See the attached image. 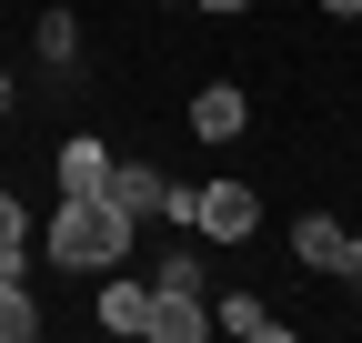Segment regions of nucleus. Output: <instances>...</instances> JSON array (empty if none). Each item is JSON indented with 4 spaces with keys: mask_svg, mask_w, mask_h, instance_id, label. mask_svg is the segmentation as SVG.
Listing matches in <instances>:
<instances>
[{
    "mask_svg": "<svg viewBox=\"0 0 362 343\" xmlns=\"http://www.w3.org/2000/svg\"><path fill=\"white\" fill-rule=\"evenodd\" d=\"M292 252H302V273H342V283H362V232H342L332 212H302V223H292Z\"/></svg>",
    "mask_w": 362,
    "mask_h": 343,
    "instance_id": "2",
    "label": "nucleus"
},
{
    "mask_svg": "<svg viewBox=\"0 0 362 343\" xmlns=\"http://www.w3.org/2000/svg\"><path fill=\"white\" fill-rule=\"evenodd\" d=\"M322 11H332V21H362V0H322Z\"/></svg>",
    "mask_w": 362,
    "mask_h": 343,
    "instance_id": "14",
    "label": "nucleus"
},
{
    "mask_svg": "<svg viewBox=\"0 0 362 343\" xmlns=\"http://www.w3.org/2000/svg\"><path fill=\"white\" fill-rule=\"evenodd\" d=\"M30 252H40V232H0V273H21Z\"/></svg>",
    "mask_w": 362,
    "mask_h": 343,
    "instance_id": "13",
    "label": "nucleus"
},
{
    "mask_svg": "<svg viewBox=\"0 0 362 343\" xmlns=\"http://www.w3.org/2000/svg\"><path fill=\"white\" fill-rule=\"evenodd\" d=\"M101 333H151V283L101 273Z\"/></svg>",
    "mask_w": 362,
    "mask_h": 343,
    "instance_id": "9",
    "label": "nucleus"
},
{
    "mask_svg": "<svg viewBox=\"0 0 362 343\" xmlns=\"http://www.w3.org/2000/svg\"><path fill=\"white\" fill-rule=\"evenodd\" d=\"M111 162H121V152H111L101 132H71V142L51 152V182H61V202H90V192L111 182Z\"/></svg>",
    "mask_w": 362,
    "mask_h": 343,
    "instance_id": "4",
    "label": "nucleus"
},
{
    "mask_svg": "<svg viewBox=\"0 0 362 343\" xmlns=\"http://www.w3.org/2000/svg\"><path fill=\"white\" fill-rule=\"evenodd\" d=\"M242 121H252L242 81H202V91H192V132L202 142H242Z\"/></svg>",
    "mask_w": 362,
    "mask_h": 343,
    "instance_id": "6",
    "label": "nucleus"
},
{
    "mask_svg": "<svg viewBox=\"0 0 362 343\" xmlns=\"http://www.w3.org/2000/svg\"><path fill=\"white\" fill-rule=\"evenodd\" d=\"M11 101H21V81H11V71H0V111H11Z\"/></svg>",
    "mask_w": 362,
    "mask_h": 343,
    "instance_id": "16",
    "label": "nucleus"
},
{
    "mask_svg": "<svg viewBox=\"0 0 362 343\" xmlns=\"http://www.w3.org/2000/svg\"><path fill=\"white\" fill-rule=\"evenodd\" d=\"M40 61H51V71H61V61H81V21H71V11L40 21Z\"/></svg>",
    "mask_w": 362,
    "mask_h": 343,
    "instance_id": "11",
    "label": "nucleus"
},
{
    "mask_svg": "<svg viewBox=\"0 0 362 343\" xmlns=\"http://www.w3.org/2000/svg\"><path fill=\"white\" fill-rule=\"evenodd\" d=\"M211 333V293H151V343H202Z\"/></svg>",
    "mask_w": 362,
    "mask_h": 343,
    "instance_id": "7",
    "label": "nucleus"
},
{
    "mask_svg": "<svg viewBox=\"0 0 362 343\" xmlns=\"http://www.w3.org/2000/svg\"><path fill=\"white\" fill-rule=\"evenodd\" d=\"M131 242H141V223H131L111 192H90V202H61L51 223H40V263L51 273H111Z\"/></svg>",
    "mask_w": 362,
    "mask_h": 343,
    "instance_id": "1",
    "label": "nucleus"
},
{
    "mask_svg": "<svg viewBox=\"0 0 362 343\" xmlns=\"http://www.w3.org/2000/svg\"><path fill=\"white\" fill-rule=\"evenodd\" d=\"M40 333V303H30V283L21 273H0V343H30Z\"/></svg>",
    "mask_w": 362,
    "mask_h": 343,
    "instance_id": "10",
    "label": "nucleus"
},
{
    "mask_svg": "<svg viewBox=\"0 0 362 343\" xmlns=\"http://www.w3.org/2000/svg\"><path fill=\"white\" fill-rule=\"evenodd\" d=\"M161 11H171V0H161Z\"/></svg>",
    "mask_w": 362,
    "mask_h": 343,
    "instance_id": "17",
    "label": "nucleus"
},
{
    "mask_svg": "<svg viewBox=\"0 0 362 343\" xmlns=\"http://www.w3.org/2000/svg\"><path fill=\"white\" fill-rule=\"evenodd\" d=\"M192 232H211V242H252V232H262V192H252V182H202Z\"/></svg>",
    "mask_w": 362,
    "mask_h": 343,
    "instance_id": "3",
    "label": "nucleus"
},
{
    "mask_svg": "<svg viewBox=\"0 0 362 343\" xmlns=\"http://www.w3.org/2000/svg\"><path fill=\"white\" fill-rule=\"evenodd\" d=\"M192 11H252V0H192Z\"/></svg>",
    "mask_w": 362,
    "mask_h": 343,
    "instance_id": "15",
    "label": "nucleus"
},
{
    "mask_svg": "<svg viewBox=\"0 0 362 343\" xmlns=\"http://www.w3.org/2000/svg\"><path fill=\"white\" fill-rule=\"evenodd\" d=\"M211 323H221V333H242V343H292V323L272 313L262 293H221V303H211Z\"/></svg>",
    "mask_w": 362,
    "mask_h": 343,
    "instance_id": "8",
    "label": "nucleus"
},
{
    "mask_svg": "<svg viewBox=\"0 0 362 343\" xmlns=\"http://www.w3.org/2000/svg\"><path fill=\"white\" fill-rule=\"evenodd\" d=\"M101 192H111V202L131 212V223H161V212H171V182H161V172H151L141 152H121V162H111V182H101Z\"/></svg>",
    "mask_w": 362,
    "mask_h": 343,
    "instance_id": "5",
    "label": "nucleus"
},
{
    "mask_svg": "<svg viewBox=\"0 0 362 343\" xmlns=\"http://www.w3.org/2000/svg\"><path fill=\"white\" fill-rule=\"evenodd\" d=\"M151 293H202V263H192V252H161V263H151Z\"/></svg>",
    "mask_w": 362,
    "mask_h": 343,
    "instance_id": "12",
    "label": "nucleus"
}]
</instances>
